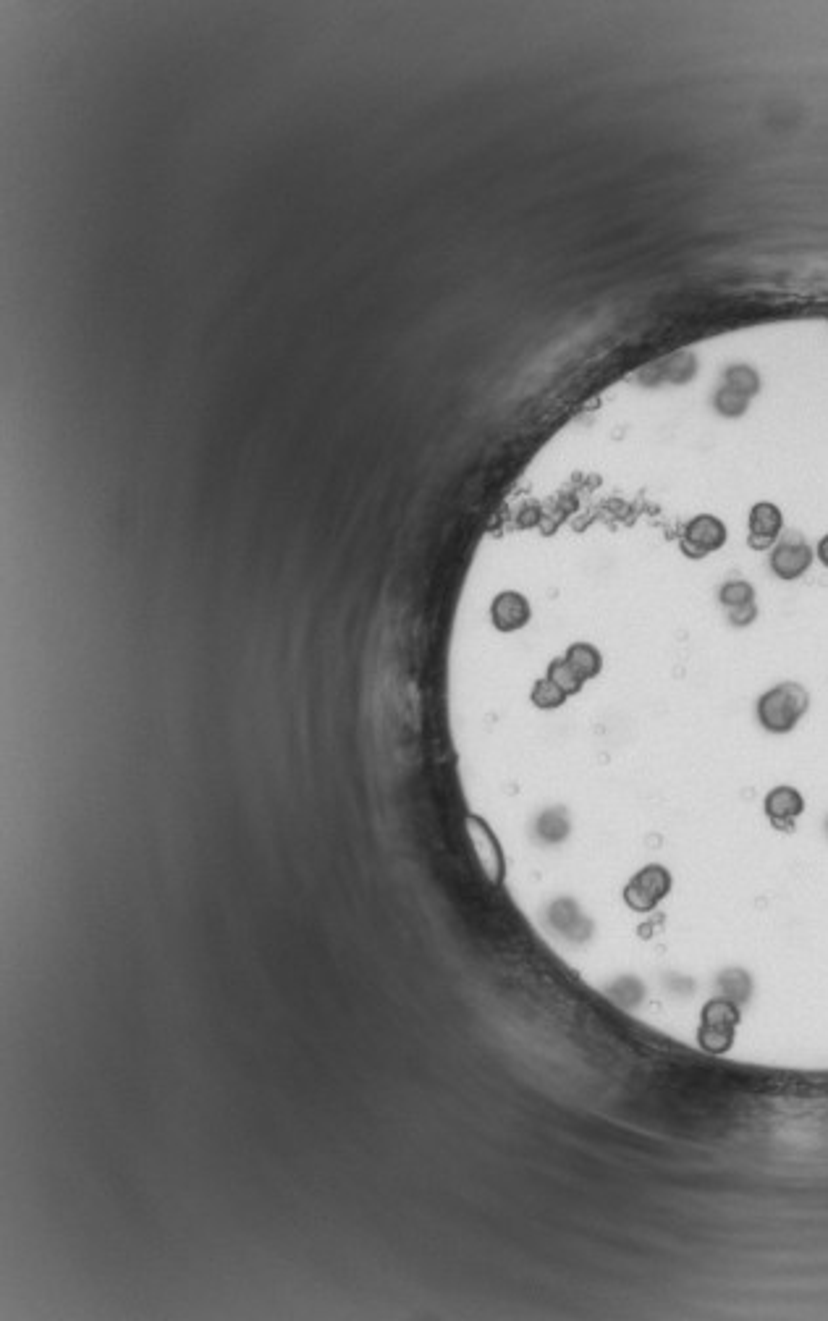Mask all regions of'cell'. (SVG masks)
I'll list each match as a JSON object with an SVG mask.
<instances>
[{
	"label": "cell",
	"mask_w": 828,
	"mask_h": 1321,
	"mask_svg": "<svg viewBox=\"0 0 828 1321\" xmlns=\"http://www.w3.org/2000/svg\"><path fill=\"white\" fill-rule=\"evenodd\" d=\"M810 695L800 682H779L758 698L760 727L771 734L792 732L808 713Z\"/></svg>",
	"instance_id": "6da1fadb"
},
{
	"label": "cell",
	"mask_w": 828,
	"mask_h": 1321,
	"mask_svg": "<svg viewBox=\"0 0 828 1321\" xmlns=\"http://www.w3.org/2000/svg\"><path fill=\"white\" fill-rule=\"evenodd\" d=\"M729 533H726V525L713 514H697L695 519L687 522L682 533V548L692 559H700V556H708L713 551L724 546Z\"/></svg>",
	"instance_id": "7a4b0ae2"
},
{
	"label": "cell",
	"mask_w": 828,
	"mask_h": 1321,
	"mask_svg": "<svg viewBox=\"0 0 828 1321\" xmlns=\"http://www.w3.org/2000/svg\"><path fill=\"white\" fill-rule=\"evenodd\" d=\"M559 658L574 671V677L580 679L582 690H585L590 682H595V679L601 677L603 666H606V658H603L601 648L595 643H590V640H572V643H566V648L559 653Z\"/></svg>",
	"instance_id": "3957f363"
},
{
	"label": "cell",
	"mask_w": 828,
	"mask_h": 1321,
	"mask_svg": "<svg viewBox=\"0 0 828 1321\" xmlns=\"http://www.w3.org/2000/svg\"><path fill=\"white\" fill-rule=\"evenodd\" d=\"M718 601L729 614V622L734 627H747L755 622L758 606H755V588L745 580H729L718 590Z\"/></svg>",
	"instance_id": "277c9868"
},
{
	"label": "cell",
	"mask_w": 828,
	"mask_h": 1321,
	"mask_svg": "<svg viewBox=\"0 0 828 1321\" xmlns=\"http://www.w3.org/2000/svg\"><path fill=\"white\" fill-rule=\"evenodd\" d=\"M813 564V551L805 540H784L771 551V572L781 580H800Z\"/></svg>",
	"instance_id": "5b68a950"
},
{
	"label": "cell",
	"mask_w": 828,
	"mask_h": 1321,
	"mask_svg": "<svg viewBox=\"0 0 828 1321\" xmlns=\"http://www.w3.org/2000/svg\"><path fill=\"white\" fill-rule=\"evenodd\" d=\"M781 527H784V517H781V509L771 501H760L750 509V519H747V540H750V546L755 551H766L771 548L776 540H779Z\"/></svg>",
	"instance_id": "8992f818"
},
{
	"label": "cell",
	"mask_w": 828,
	"mask_h": 1321,
	"mask_svg": "<svg viewBox=\"0 0 828 1321\" xmlns=\"http://www.w3.org/2000/svg\"><path fill=\"white\" fill-rule=\"evenodd\" d=\"M669 886V873L658 868V865H650V868H645V871L637 873L635 879H632L627 889V902L637 907V910H648V907H653L661 900L663 894L669 892Z\"/></svg>",
	"instance_id": "52a82bcc"
},
{
	"label": "cell",
	"mask_w": 828,
	"mask_h": 1321,
	"mask_svg": "<svg viewBox=\"0 0 828 1321\" xmlns=\"http://www.w3.org/2000/svg\"><path fill=\"white\" fill-rule=\"evenodd\" d=\"M805 800L794 787H776L766 797V816L776 829H792L794 821L802 816Z\"/></svg>",
	"instance_id": "ba28073f"
},
{
	"label": "cell",
	"mask_w": 828,
	"mask_h": 1321,
	"mask_svg": "<svg viewBox=\"0 0 828 1321\" xmlns=\"http://www.w3.org/2000/svg\"><path fill=\"white\" fill-rule=\"evenodd\" d=\"M815 556H818V561H821L823 567L828 569V535H823V538L818 540V548H815Z\"/></svg>",
	"instance_id": "9c48e42d"
}]
</instances>
